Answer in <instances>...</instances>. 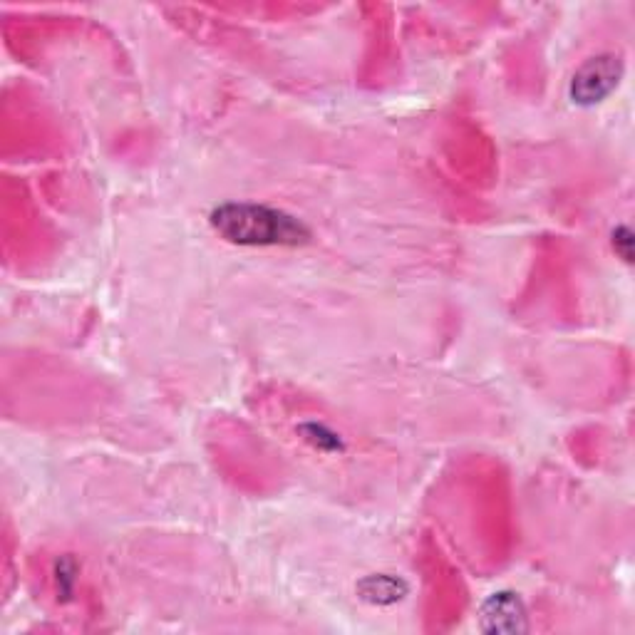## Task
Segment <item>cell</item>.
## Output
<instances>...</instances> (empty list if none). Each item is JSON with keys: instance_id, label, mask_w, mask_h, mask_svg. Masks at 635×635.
<instances>
[{"instance_id": "cell-3", "label": "cell", "mask_w": 635, "mask_h": 635, "mask_svg": "<svg viewBox=\"0 0 635 635\" xmlns=\"http://www.w3.org/2000/svg\"><path fill=\"white\" fill-rule=\"evenodd\" d=\"M482 631L487 633H521L526 631V608L519 593L499 591L482 606Z\"/></svg>"}, {"instance_id": "cell-4", "label": "cell", "mask_w": 635, "mask_h": 635, "mask_svg": "<svg viewBox=\"0 0 635 635\" xmlns=\"http://www.w3.org/2000/svg\"><path fill=\"white\" fill-rule=\"evenodd\" d=\"M358 593L363 601L375 603V606H392L407 596V583L390 573H373L358 583Z\"/></svg>"}, {"instance_id": "cell-1", "label": "cell", "mask_w": 635, "mask_h": 635, "mask_svg": "<svg viewBox=\"0 0 635 635\" xmlns=\"http://www.w3.org/2000/svg\"><path fill=\"white\" fill-rule=\"evenodd\" d=\"M209 219L216 234L236 246H301L311 239L303 221L266 204L226 201Z\"/></svg>"}, {"instance_id": "cell-6", "label": "cell", "mask_w": 635, "mask_h": 635, "mask_svg": "<svg viewBox=\"0 0 635 635\" xmlns=\"http://www.w3.org/2000/svg\"><path fill=\"white\" fill-rule=\"evenodd\" d=\"M55 573H58V591H60V596L70 598L72 586H75L77 564L70 559V556H65V559H60L58 566H55Z\"/></svg>"}, {"instance_id": "cell-7", "label": "cell", "mask_w": 635, "mask_h": 635, "mask_svg": "<svg viewBox=\"0 0 635 635\" xmlns=\"http://www.w3.org/2000/svg\"><path fill=\"white\" fill-rule=\"evenodd\" d=\"M613 249H616V254L621 256L623 261H633V234L628 226H618V229L613 231Z\"/></svg>"}, {"instance_id": "cell-2", "label": "cell", "mask_w": 635, "mask_h": 635, "mask_svg": "<svg viewBox=\"0 0 635 635\" xmlns=\"http://www.w3.org/2000/svg\"><path fill=\"white\" fill-rule=\"evenodd\" d=\"M621 77L623 63L618 55H598V58L578 67L576 75H573L569 87L571 102L578 107L601 105L616 92Z\"/></svg>"}, {"instance_id": "cell-5", "label": "cell", "mask_w": 635, "mask_h": 635, "mask_svg": "<svg viewBox=\"0 0 635 635\" xmlns=\"http://www.w3.org/2000/svg\"><path fill=\"white\" fill-rule=\"evenodd\" d=\"M301 432H303V437H306V440L311 442V445H316L318 449H323V452H335V449H343V445H340V440H338V435H335V432H330L328 427L316 425V422H313V425L301 427Z\"/></svg>"}]
</instances>
